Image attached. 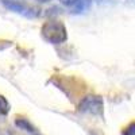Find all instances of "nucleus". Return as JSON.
<instances>
[{"label":"nucleus","mask_w":135,"mask_h":135,"mask_svg":"<svg viewBox=\"0 0 135 135\" xmlns=\"http://www.w3.org/2000/svg\"><path fill=\"white\" fill-rule=\"evenodd\" d=\"M41 32H42L43 38L53 45H60L68 39L66 27L64 26V23H61L58 20L45 22L41 28Z\"/></svg>","instance_id":"1"},{"label":"nucleus","mask_w":135,"mask_h":135,"mask_svg":"<svg viewBox=\"0 0 135 135\" xmlns=\"http://www.w3.org/2000/svg\"><path fill=\"white\" fill-rule=\"evenodd\" d=\"M103 108H104L103 99L100 96H95V95L85 96L81 100L80 105H78V111L80 112L92 114V115H101L103 114Z\"/></svg>","instance_id":"2"},{"label":"nucleus","mask_w":135,"mask_h":135,"mask_svg":"<svg viewBox=\"0 0 135 135\" xmlns=\"http://www.w3.org/2000/svg\"><path fill=\"white\" fill-rule=\"evenodd\" d=\"M3 4L11 9V11H14V12H18L20 15H23V16H35L37 14V9H34V8H30V7H26L25 4H22V3H18L15 2V0H4Z\"/></svg>","instance_id":"3"},{"label":"nucleus","mask_w":135,"mask_h":135,"mask_svg":"<svg viewBox=\"0 0 135 135\" xmlns=\"http://www.w3.org/2000/svg\"><path fill=\"white\" fill-rule=\"evenodd\" d=\"M15 124H16V127H19L20 130L27 131V132H31V134L35 131V127H34L27 119H22V118H19V119L15 120Z\"/></svg>","instance_id":"4"},{"label":"nucleus","mask_w":135,"mask_h":135,"mask_svg":"<svg viewBox=\"0 0 135 135\" xmlns=\"http://www.w3.org/2000/svg\"><path fill=\"white\" fill-rule=\"evenodd\" d=\"M9 109H11V105L8 103V100L3 95H0V115H3V116L8 115Z\"/></svg>","instance_id":"5"},{"label":"nucleus","mask_w":135,"mask_h":135,"mask_svg":"<svg viewBox=\"0 0 135 135\" xmlns=\"http://www.w3.org/2000/svg\"><path fill=\"white\" fill-rule=\"evenodd\" d=\"M123 135H135V123H130V124L124 128L123 131Z\"/></svg>","instance_id":"6"},{"label":"nucleus","mask_w":135,"mask_h":135,"mask_svg":"<svg viewBox=\"0 0 135 135\" xmlns=\"http://www.w3.org/2000/svg\"><path fill=\"white\" fill-rule=\"evenodd\" d=\"M60 2L64 4V6H74V4H77L80 0H60Z\"/></svg>","instance_id":"7"},{"label":"nucleus","mask_w":135,"mask_h":135,"mask_svg":"<svg viewBox=\"0 0 135 135\" xmlns=\"http://www.w3.org/2000/svg\"><path fill=\"white\" fill-rule=\"evenodd\" d=\"M37 2H39V3H49L50 0H37Z\"/></svg>","instance_id":"8"}]
</instances>
